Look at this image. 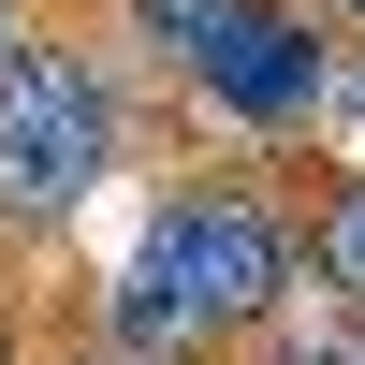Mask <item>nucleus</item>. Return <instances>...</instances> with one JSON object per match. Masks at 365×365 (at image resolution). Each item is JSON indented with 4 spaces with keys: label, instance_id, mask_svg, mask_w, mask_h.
<instances>
[{
    "label": "nucleus",
    "instance_id": "9b49d317",
    "mask_svg": "<svg viewBox=\"0 0 365 365\" xmlns=\"http://www.w3.org/2000/svg\"><path fill=\"white\" fill-rule=\"evenodd\" d=\"M73 365H117V351H73Z\"/></svg>",
    "mask_w": 365,
    "mask_h": 365
},
{
    "label": "nucleus",
    "instance_id": "f03ea898",
    "mask_svg": "<svg viewBox=\"0 0 365 365\" xmlns=\"http://www.w3.org/2000/svg\"><path fill=\"white\" fill-rule=\"evenodd\" d=\"M146 263L190 278V307L220 322V336H263V322L292 307V278H307V220H278L249 175H175L161 220H146Z\"/></svg>",
    "mask_w": 365,
    "mask_h": 365
},
{
    "label": "nucleus",
    "instance_id": "0eeeda50",
    "mask_svg": "<svg viewBox=\"0 0 365 365\" xmlns=\"http://www.w3.org/2000/svg\"><path fill=\"white\" fill-rule=\"evenodd\" d=\"M15 44H29V15H15V0H0V58H15Z\"/></svg>",
    "mask_w": 365,
    "mask_h": 365
},
{
    "label": "nucleus",
    "instance_id": "f257e3e1",
    "mask_svg": "<svg viewBox=\"0 0 365 365\" xmlns=\"http://www.w3.org/2000/svg\"><path fill=\"white\" fill-rule=\"evenodd\" d=\"M117 161V73L73 44V29H29L0 58V220L15 234H58Z\"/></svg>",
    "mask_w": 365,
    "mask_h": 365
},
{
    "label": "nucleus",
    "instance_id": "7ed1b4c3",
    "mask_svg": "<svg viewBox=\"0 0 365 365\" xmlns=\"http://www.w3.org/2000/svg\"><path fill=\"white\" fill-rule=\"evenodd\" d=\"M336 73H351V58L322 44V0H234L220 44L190 58V88L234 117V132H263V146L336 132Z\"/></svg>",
    "mask_w": 365,
    "mask_h": 365
},
{
    "label": "nucleus",
    "instance_id": "6e6552de",
    "mask_svg": "<svg viewBox=\"0 0 365 365\" xmlns=\"http://www.w3.org/2000/svg\"><path fill=\"white\" fill-rule=\"evenodd\" d=\"M0 365H15V292H0Z\"/></svg>",
    "mask_w": 365,
    "mask_h": 365
},
{
    "label": "nucleus",
    "instance_id": "9d476101",
    "mask_svg": "<svg viewBox=\"0 0 365 365\" xmlns=\"http://www.w3.org/2000/svg\"><path fill=\"white\" fill-rule=\"evenodd\" d=\"M351 365H365V322H351Z\"/></svg>",
    "mask_w": 365,
    "mask_h": 365
},
{
    "label": "nucleus",
    "instance_id": "423d86ee",
    "mask_svg": "<svg viewBox=\"0 0 365 365\" xmlns=\"http://www.w3.org/2000/svg\"><path fill=\"white\" fill-rule=\"evenodd\" d=\"M336 146H351V175H365V44H351V73H336Z\"/></svg>",
    "mask_w": 365,
    "mask_h": 365
},
{
    "label": "nucleus",
    "instance_id": "39448f33",
    "mask_svg": "<svg viewBox=\"0 0 365 365\" xmlns=\"http://www.w3.org/2000/svg\"><path fill=\"white\" fill-rule=\"evenodd\" d=\"M220 15H234V0H132V29H146V44L175 58V73H190V58L220 44Z\"/></svg>",
    "mask_w": 365,
    "mask_h": 365
},
{
    "label": "nucleus",
    "instance_id": "1a4fd4ad",
    "mask_svg": "<svg viewBox=\"0 0 365 365\" xmlns=\"http://www.w3.org/2000/svg\"><path fill=\"white\" fill-rule=\"evenodd\" d=\"M322 15H365V0H322Z\"/></svg>",
    "mask_w": 365,
    "mask_h": 365
},
{
    "label": "nucleus",
    "instance_id": "20e7f679",
    "mask_svg": "<svg viewBox=\"0 0 365 365\" xmlns=\"http://www.w3.org/2000/svg\"><path fill=\"white\" fill-rule=\"evenodd\" d=\"M307 278L365 322V175H351V161H322V175H307Z\"/></svg>",
    "mask_w": 365,
    "mask_h": 365
}]
</instances>
